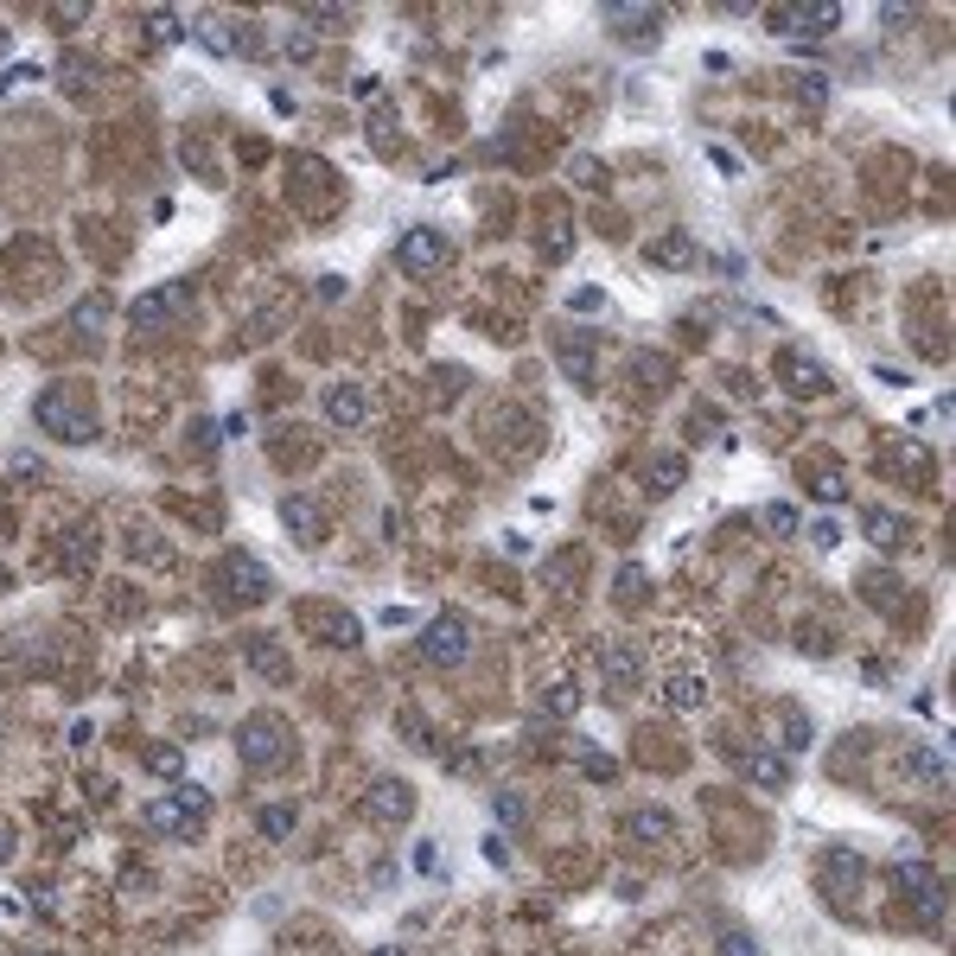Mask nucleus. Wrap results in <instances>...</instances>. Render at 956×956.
Listing matches in <instances>:
<instances>
[{
  "label": "nucleus",
  "instance_id": "f257e3e1",
  "mask_svg": "<svg viewBox=\"0 0 956 956\" xmlns=\"http://www.w3.org/2000/svg\"><path fill=\"white\" fill-rule=\"evenodd\" d=\"M33 421L58 446H90L96 434H103L96 389H83V383H45V389L33 396Z\"/></svg>",
  "mask_w": 956,
  "mask_h": 956
},
{
  "label": "nucleus",
  "instance_id": "f03ea898",
  "mask_svg": "<svg viewBox=\"0 0 956 956\" xmlns=\"http://www.w3.org/2000/svg\"><path fill=\"white\" fill-rule=\"evenodd\" d=\"M205 581H211V599H218L223 613H243V606L275 599V574H268V561L256 549H223Z\"/></svg>",
  "mask_w": 956,
  "mask_h": 956
},
{
  "label": "nucleus",
  "instance_id": "7ed1b4c3",
  "mask_svg": "<svg viewBox=\"0 0 956 956\" xmlns=\"http://www.w3.org/2000/svg\"><path fill=\"white\" fill-rule=\"evenodd\" d=\"M294 753H300V739H294V727L281 721V714H249L243 727H236V759L249 766V772H261V778H275V772H288L294 766Z\"/></svg>",
  "mask_w": 956,
  "mask_h": 956
},
{
  "label": "nucleus",
  "instance_id": "20e7f679",
  "mask_svg": "<svg viewBox=\"0 0 956 956\" xmlns=\"http://www.w3.org/2000/svg\"><path fill=\"white\" fill-rule=\"evenodd\" d=\"M294 626L306 631L313 644H326V651H358V644H364V619H358L351 606H338V599H300Z\"/></svg>",
  "mask_w": 956,
  "mask_h": 956
},
{
  "label": "nucleus",
  "instance_id": "39448f33",
  "mask_svg": "<svg viewBox=\"0 0 956 956\" xmlns=\"http://www.w3.org/2000/svg\"><path fill=\"white\" fill-rule=\"evenodd\" d=\"M148 823L160 829V836H173V842H191V836H205V823H211V791L179 784L173 797H153L148 804Z\"/></svg>",
  "mask_w": 956,
  "mask_h": 956
},
{
  "label": "nucleus",
  "instance_id": "423d86ee",
  "mask_svg": "<svg viewBox=\"0 0 956 956\" xmlns=\"http://www.w3.org/2000/svg\"><path fill=\"white\" fill-rule=\"evenodd\" d=\"M867 881V861L854 854V848H823L816 854V886H823V899L836 906V912H854V886Z\"/></svg>",
  "mask_w": 956,
  "mask_h": 956
},
{
  "label": "nucleus",
  "instance_id": "0eeeda50",
  "mask_svg": "<svg viewBox=\"0 0 956 956\" xmlns=\"http://www.w3.org/2000/svg\"><path fill=\"white\" fill-rule=\"evenodd\" d=\"M446 261H453V236H446V230H434V223L403 230V243H396V268H403V275L428 281V275H441Z\"/></svg>",
  "mask_w": 956,
  "mask_h": 956
},
{
  "label": "nucleus",
  "instance_id": "6e6552de",
  "mask_svg": "<svg viewBox=\"0 0 956 956\" xmlns=\"http://www.w3.org/2000/svg\"><path fill=\"white\" fill-rule=\"evenodd\" d=\"M415 651H421V663H428V669H459V663L473 657V626H466L459 613H441L434 626L421 631V644H415Z\"/></svg>",
  "mask_w": 956,
  "mask_h": 956
},
{
  "label": "nucleus",
  "instance_id": "1a4fd4ad",
  "mask_svg": "<svg viewBox=\"0 0 956 956\" xmlns=\"http://www.w3.org/2000/svg\"><path fill=\"white\" fill-rule=\"evenodd\" d=\"M415 784L408 778H396V772H376L364 784V816L370 823H383V829H403V823H415Z\"/></svg>",
  "mask_w": 956,
  "mask_h": 956
},
{
  "label": "nucleus",
  "instance_id": "9d476101",
  "mask_svg": "<svg viewBox=\"0 0 956 956\" xmlns=\"http://www.w3.org/2000/svg\"><path fill=\"white\" fill-rule=\"evenodd\" d=\"M772 370H778V389L784 396H797V403H816V396H836V376L816 364L809 351H797V345H784L772 358Z\"/></svg>",
  "mask_w": 956,
  "mask_h": 956
},
{
  "label": "nucleus",
  "instance_id": "9b49d317",
  "mask_svg": "<svg viewBox=\"0 0 956 956\" xmlns=\"http://www.w3.org/2000/svg\"><path fill=\"white\" fill-rule=\"evenodd\" d=\"M772 33H836L842 26V0H797V7H766Z\"/></svg>",
  "mask_w": 956,
  "mask_h": 956
},
{
  "label": "nucleus",
  "instance_id": "f8f14e48",
  "mask_svg": "<svg viewBox=\"0 0 956 956\" xmlns=\"http://www.w3.org/2000/svg\"><path fill=\"white\" fill-rule=\"evenodd\" d=\"M606 26H613V38H619V45L644 51V45H657V38H663L669 13H663V7H638V0H626V7H606Z\"/></svg>",
  "mask_w": 956,
  "mask_h": 956
},
{
  "label": "nucleus",
  "instance_id": "ddd939ff",
  "mask_svg": "<svg viewBox=\"0 0 956 956\" xmlns=\"http://www.w3.org/2000/svg\"><path fill=\"white\" fill-rule=\"evenodd\" d=\"M109 313H115L109 294H83L71 306V319H65V338H71L77 351H96V345H103V331H109Z\"/></svg>",
  "mask_w": 956,
  "mask_h": 956
},
{
  "label": "nucleus",
  "instance_id": "4468645a",
  "mask_svg": "<svg viewBox=\"0 0 956 956\" xmlns=\"http://www.w3.org/2000/svg\"><path fill=\"white\" fill-rule=\"evenodd\" d=\"M893 881H899V893H906V899H919L931 924L944 919V881L931 874V861H912V854H906V861L893 867Z\"/></svg>",
  "mask_w": 956,
  "mask_h": 956
},
{
  "label": "nucleus",
  "instance_id": "2eb2a0df",
  "mask_svg": "<svg viewBox=\"0 0 956 956\" xmlns=\"http://www.w3.org/2000/svg\"><path fill=\"white\" fill-rule=\"evenodd\" d=\"M281 529H288L294 543H306V549H319V543H326V511H319L306 491H288V498H281Z\"/></svg>",
  "mask_w": 956,
  "mask_h": 956
},
{
  "label": "nucleus",
  "instance_id": "dca6fc26",
  "mask_svg": "<svg viewBox=\"0 0 956 956\" xmlns=\"http://www.w3.org/2000/svg\"><path fill=\"white\" fill-rule=\"evenodd\" d=\"M861 536H867L881 555L912 549V523H906V516H893V511H881V504H874V511H861Z\"/></svg>",
  "mask_w": 956,
  "mask_h": 956
},
{
  "label": "nucleus",
  "instance_id": "f3484780",
  "mask_svg": "<svg viewBox=\"0 0 956 956\" xmlns=\"http://www.w3.org/2000/svg\"><path fill=\"white\" fill-rule=\"evenodd\" d=\"M58 90H65L71 103H90V96L103 90V65L83 58V51H65V58H58Z\"/></svg>",
  "mask_w": 956,
  "mask_h": 956
},
{
  "label": "nucleus",
  "instance_id": "a211bd4d",
  "mask_svg": "<svg viewBox=\"0 0 956 956\" xmlns=\"http://www.w3.org/2000/svg\"><path fill=\"white\" fill-rule=\"evenodd\" d=\"M599 676H606V689L631 696V689L644 683V657H638V644H606V651H599Z\"/></svg>",
  "mask_w": 956,
  "mask_h": 956
},
{
  "label": "nucleus",
  "instance_id": "6ab92c4d",
  "mask_svg": "<svg viewBox=\"0 0 956 956\" xmlns=\"http://www.w3.org/2000/svg\"><path fill=\"white\" fill-rule=\"evenodd\" d=\"M326 421L331 428H364L370 421V389L364 383H331L326 389Z\"/></svg>",
  "mask_w": 956,
  "mask_h": 956
},
{
  "label": "nucleus",
  "instance_id": "aec40b11",
  "mask_svg": "<svg viewBox=\"0 0 956 956\" xmlns=\"http://www.w3.org/2000/svg\"><path fill=\"white\" fill-rule=\"evenodd\" d=\"M644 261L651 268H669V275H683V268H696V243H689V230H663V236H651L644 243Z\"/></svg>",
  "mask_w": 956,
  "mask_h": 956
},
{
  "label": "nucleus",
  "instance_id": "412c9836",
  "mask_svg": "<svg viewBox=\"0 0 956 956\" xmlns=\"http://www.w3.org/2000/svg\"><path fill=\"white\" fill-rule=\"evenodd\" d=\"M734 766H739L746 778H753V784H766V791H784V784H791V766L778 759L772 746H753V753H734Z\"/></svg>",
  "mask_w": 956,
  "mask_h": 956
},
{
  "label": "nucleus",
  "instance_id": "4be33fe9",
  "mask_svg": "<svg viewBox=\"0 0 956 956\" xmlns=\"http://www.w3.org/2000/svg\"><path fill=\"white\" fill-rule=\"evenodd\" d=\"M663 701L676 714H701L708 708V683H701L696 669H676V676H663Z\"/></svg>",
  "mask_w": 956,
  "mask_h": 956
},
{
  "label": "nucleus",
  "instance_id": "5701e85b",
  "mask_svg": "<svg viewBox=\"0 0 956 956\" xmlns=\"http://www.w3.org/2000/svg\"><path fill=\"white\" fill-rule=\"evenodd\" d=\"M613 599H619L626 613H638V606H651V574H644L638 561H619V574H613Z\"/></svg>",
  "mask_w": 956,
  "mask_h": 956
},
{
  "label": "nucleus",
  "instance_id": "b1692460",
  "mask_svg": "<svg viewBox=\"0 0 956 956\" xmlns=\"http://www.w3.org/2000/svg\"><path fill=\"white\" fill-rule=\"evenodd\" d=\"M626 836H631V842H669V809H663V804L626 809Z\"/></svg>",
  "mask_w": 956,
  "mask_h": 956
},
{
  "label": "nucleus",
  "instance_id": "393cba45",
  "mask_svg": "<svg viewBox=\"0 0 956 956\" xmlns=\"http://www.w3.org/2000/svg\"><path fill=\"white\" fill-rule=\"evenodd\" d=\"M179 313V288H160V294H141L135 300V331H160L166 319Z\"/></svg>",
  "mask_w": 956,
  "mask_h": 956
},
{
  "label": "nucleus",
  "instance_id": "a878e982",
  "mask_svg": "<svg viewBox=\"0 0 956 956\" xmlns=\"http://www.w3.org/2000/svg\"><path fill=\"white\" fill-rule=\"evenodd\" d=\"M809 734H816V727H809V714L797 708V701H784V708H778V746H772V753H804Z\"/></svg>",
  "mask_w": 956,
  "mask_h": 956
},
{
  "label": "nucleus",
  "instance_id": "bb28decb",
  "mask_svg": "<svg viewBox=\"0 0 956 956\" xmlns=\"http://www.w3.org/2000/svg\"><path fill=\"white\" fill-rule=\"evenodd\" d=\"M638 473H644V485H651V491H676V485L689 478V459H683V453H651Z\"/></svg>",
  "mask_w": 956,
  "mask_h": 956
},
{
  "label": "nucleus",
  "instance_id": "cd10ccee",
  "mask_svg": "<svg viewBox=\"0 0 956 956\" xmlns=\"http://www.w3.org/2000/svg\"><path fill=\"white\" fill-rule=\"evenodd\" d=\"M587 351H593V338H581V331L555 345V358H561V370H568V376H574L581 389H587V383H593V358H587Z\"/></svg>",
  "mask_w": 956,
  "mask_h": 956
},
{
  "label": "nucleus",
  "instance_id": "c85d7f7f",
  "mask_svg": "<svg viewBox=\"0 0 956 956\" xmlns=\"http://www.w3.org/2000/svg\"><path fill=\"white\" fill-rule=\"evenodd\" d=\"M804 485H809V491H823V504H842V498H848V473L836 466V459L804 466Z\"/></svg>",
  "mask_w": 956,
  "mask_h": 956
},
{
  "label": "nucleus",
  "instance_id": "c756f323",
  "mask_svg": "<svg viewBox=\"0 0 956 956\" xmlns=\"http://www.w3.org/2000/svg\"><path fill=\"white\" fill-rule=\"evenodd\" d=\"M249 669H261L268 683H288V676H294V669H288V657H281V644H275V638H256V644H249Z\"/></svg>",
  "mask_w": 956,
  "mask_h": 956
},
{
  "label": "nucleus",
  "instance_id": "7c9ffc66",
  "mask_svg": "<svg viewBox=\"0 0 956 956\" xmlns=\"http://www.w3.org/2000/svg\"><path fill=\"white\" fill-rule=\"evenodd\" d=\"M906 772H912V778H924L931 791H944V784H951V766H944V753H937V746H919V753L906 759Z\"/></svg>",
  "mask_w": 956,
  "mask_h": 956
},
{
  "label": "nucleus",
  "instance_id": "2f4dec72",
  "mask_svg": "<svg viewBox=\"0 0 956 956\" xmlns=\"http://www.w3.org/2000/svg\"><path fill=\"white\" fill-rule=\"evenodd\" d=\"M714 956H766V951H759V937L746 924H721L714 931Z\"/></svg>",
  "mask_w": 956,
  "mask_h": 956
},
{
  "label": "nucleus",
  "instance_id": "473e14b6",
  "mask_svg": "<svg viewBox=\"0 0 956 956\" xmlns=\"http://www.w3.org/2000/svg\"><path fill=\"white\" fill-rule=\"evenodd\" d=\"M631 376H638L644 389H669V364H663L657 351H638V358H631Z\"/></svg>",
  "mask_w": 956,
  "mask_h": 956
},
{
  "label": "nucleus",
  "instance_id": "72a5a7b5",
  "mask_svg": "<svg viewBox=\"0 0 956 956\" xmlns=\"http://www.w3.org/2000/svg\"><path fill=\"white\" fill-rule=\"evenodd\" d=\"M574 708H581V689H574L568 676H561V683H549V689H543V714H561V721H568Z\"/></svg>",
  "mask_w": 956,
  "mask_h": 956
},
{
  "label": "nucleus",
  "instance_id": "f704fd0d",
  "mask_svg": "<svg viewBox=\"0 0 956 956\" xmlns=\"http://www.w3.org/2000/svg\"><path fill=\"white\" fill-rule=\"evenodd\" d=\"M294 823H300V809H294V804H268V809H261V836H268V842H281V836H288Z\"/></svg>",
  "mask_w": 956,
  "mask_h": 956
},
{
  "label": "nucleus",
  "instance_id": "c9c22d12",
  "mask_svg": "<svg viewBox=\"0 0 956 956\" xmlns=\"http://www.w3.org/2000/svg\"><path fill=\"white\" fill-rule=\"evenodd\" d=\"M148 33L160 38V45H179L185 20H179V13H173V7H153V13H148Z\"/></svg>",
  "mask_w": 956,
  "mask_h": 956
},
{
  "label": "nucleus",
  "instance_id": "e433bc0d",
  "mask_svg": "<svg viewBox=\"0 0 956 956\" xmlns=\"http://www.w3.org/2000/svg\"><path fill=\"white\" fill-rule=\"evenodd\" d=\"M148 772H160V778H185V753H179V746H153V753H148Z\"/></svg>",
  "mask_w": 956,
  "mask_h": 956
},
{
  "label": "nucleus",
  "instance_id": "4c0bfd02",
  "mask_svg": "<svg viewBox=\"0 0 956 956\" xmlns=\"http://www.w3.org/2000/svg\"><path fill=\"white\" fill-rule=\"evenodd\" d=\"M300 26H331L338 33V26H351V13L345 7H300Z\"/></svg>",
  "mask_w": 956,
  "mask_h": 956
},
{
  "label": "nucleus",
  "instance_id": "58836bf2",
  "mask_svg": "<svg viewBox=\"0 0 956 956\" xmlns=\"http://www.w3.org/2000/svg\"><path fill=\"white\" fill-rule=\"evenodd\" d=\"M581 766H587V778H599V784H606V778L619 772V766H613V759H606L599 746H581Z\"/></svg>",
  "mask_w": 956,
  "mask_h": 956
},
{
  "label": "nucleus",
  "instance_id": "ea45409f",
  "mask_svg": "<svg viewBox=\"0 0 956 956\" xmlns=\"http://www.w3.org/2000/svg\"><path fill=\"white\" fill-rule=\"evenodd\" d=\"M766 529H772V536H797V511H791V504H772V511H766Z\"/></svg>",
  "mask_w": 956,
  "mask_h": 956
},
{
  "label": "nucleus",
  "instance_id": "a19ab883",
  "mask_svg": "<svg viewBox=\"0 0 956 956\" xmlns=\"http://www.w3.org/2000/svg\"><path fill=\"white\" fill-rule=\"evenodd\" d=\"M809 536H816V549H836V543H842V523H836V516H816Z\"/></svg>",
  "mask_w": 956,
  "mask_h": 956
},
{
  "label": "nucleus",
  "instance_id": "79ce46f5",
  "mask_svg": "<svg viewBox=\"0 0 956 956\" xmlns=\"http://www.w3.org/2000/svg\"><path fill=\"white\" fill-rule=\"evenodd\" d=\"M491 809H498V823H523V797H516V791H498Z\"/></svg>",
  "mask_w": 956,
  "mask_h": 956
},
{
  "label": "nucleus",
  "instance_id": "37998d69",
  "mask_svg": "<svg viewBox=\"0 0 956 956\" xmlns=\"http://www.w3.org/2000/svg\"><path fill=\"white\" fill-rule=\"evenodd\" d=\"M791 90H797L804 103H823V90H829V83H823V77H791Z\"/></svg>",
  "mask_w": 956,
  "mask_h": 956
},
{
  "label": "nucleus",
  "instance_id": "c03bdc74",
  "mask_svg": "<svg viewBox=\"0 0 956 956\" xmlns=\"http://www.w3.org/2000/svg\"><path fill=\"white\" fill-rule=\"evenodd\" d=\"M415 867H421V874H434V867H441V848H434V842H415Z\"/></svg>",
  "mask_w": 956,
  "mask_h": 956
},
{
  "label": "nucleus",
  "instance_id": "a18cd8bd",
  "mask_svg": "<svg viewBox=\"0 0 956 956\" xmlns=\"http://www.w3.org/2000/svg\"><path fill=\"white\" fill-rule=\"evenodd\" d=\"M568 300H574V313H599V300H606V294H599V288H574Z\"/></svg>",
  "mask_w": 956,
  "mask_h": 956
},
{
  "label": "nucleus",
  "instance_id": "49530a36",
  "mask_svg": "<svg viewBox=\"0 0 956 956\" xmlns=\"http://www.w3.org/2000/svg\"><path fill=\"white\" fill-rule=\"evenodd\" d=\"M51 20H58V26H83V20H90V7H51Z\"/></svg>",
  "mask_w": 956,
  "mask_h": 956
},
{
  "label": "nucleus",
  "instance_id": "de8ad7c7",
  "mask_svg": "<svg viewBox=\"0 0 956 956\" xmlns=\"http://www.w3.org/2000/svg\"><path fill=\"white\" fill-rule=\"evenodd\" d=\"M0 861H13V829L0 823Z\"/></svg>",
  "mask_w": 956,
  "mask_h": 956
},
{
  "label": "nucleus",
  "instance_id": "09e8293b",
  "mask_svg": "<svg viewBox=\"0 0 956 956\" xmlns=\"http://www.w3.org/2000/svg\"><path fill=\"white\" fill-rule=\"evenodd\" d=\"M370 956H403V951H396V944H383V951H370Z\"/></svg>",
  "mask_w": 956,
  "mask_h": 956
},
{
  "label": "nucleus",
  "instance_id": "8fccbe9b",
  "mask_svg": "<svg viewBox=\"0 0 956 956\" xmlns=\"http://www.w3.org/2000/svg\"><path fill=\"white\" fill-rule=\"evenodd\" d=\"M7 587H13V574H7V568H0V593H7Z\"/></svg>",
  "mask_w": 956,
  "mask_h": 956
}]
</instances>
